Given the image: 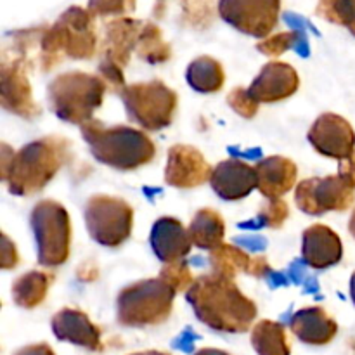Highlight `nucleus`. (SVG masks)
<instances>
[{
    "mask_svg": "<svg viewBox=\"0 0 355 355\" xmlns=\"http://www.w3.org/2000/svg\"><path fill=\"white\" fill-rule=\"evenodd\" d=\"M246 272H248L250 276L262 279V277H269L270 274H272V269H270V263L266 257H253V259L250 260V266Z\"/></svg>",
    "mask_w": 355,
    "mask_h": 355,
    "instance_id": "36",
    "label": "nucleus"
},
{
    "mask_svg": "<svg viewBox=\"0 0 355 355\" xmlns=\"http://www.w3.org/2000/svg\"><path fill=\"white\" fill-rule=\"evenodd\" d=\"M343 257L340 236L328 225L314 224L305 229L302 236V259L312 269H328L336 266Z\"/></svg>",
    "mask_w": 355,
    "mask_h": 355,
    "instance_id": "19",
    "label": "nucleus"
},
{
    "mask_svg": "<svg viewBox=\"0 0 355 355\" xmlns=\"http://www.w3.org/2000/svg\"><path fill=\"white\" fill-rule=\"evenodd\" d=\"M175 295L162 277L130 284L116 298L118 322L127 328L162 324L172 314Z\"/></svg>",
    "mask_w": 355,
    "mask_h": 355,
    "instance_id": "6",
    "label": "nucleus"
},
{
    "mask_svg": "<svg viewBox=\"0 0 355 355\" xmlns=\"http://www.w3.org/2000/svg\"><path fill=\"white\" fill-rule=\"evenodd\" d=\"M307 139L312 148L326 158L343 162L355 151V132L352 125L335 113L321 114L312 123Z\"/></svg>",
    "mask_w": 355,
    "mask_h": 355,
    "instance_id": "13",
    "label": "nucleus"
},
{
    "mask_svg": "<svg viewBox=\"0 0 355 355\" xmlns=\"http://www.w3.org/2000/svg\"><path fill=\"white\" fill-rule=\"evenodd\" d=\"M302 42V35L298 31H281V33L267 37L257 44V51L262 52L263 55H270V58H277V55L284 54L290 49H297L298 44Z\"/></svg>",
    "mask_w": 355,
    "mask_h": 355,
    "instance_id": "30",
    "label": "nucleus"
},
{
    "mask_svg": "<svg viewBox=\"0 0 355 355\" xmlns=\"http://www.w3.org/2000/svg\"><path fill=\"white\" fill-rule=\"evenodd\" d=\"M14 355H55V354L47 343H35V345L23 347V349L17 350Z\"/></svg>",
    "mask_w": 355,
    "mask_h": 355,
    "instance_id": "38",
    "label": "nucleus"
},
{
    "mask_svg": "<svg viewBox=\"0 0 355 355\" xmlns=\"http://www.w3.org/2000/svg\"><path fill=\"white\" fill-rule=\"evenodd\" d=\"M83 217L90 238L106 248H118L132 234L134 210L120 198L92 196L87 201Z\"/></svg>",
    "mask_w": 355,
    "mask_h": 355,
    "instance_id": "9",
    "label": "nucleus"
},
{
    "mask_svg": "<svg viewBox=\"0 0 355 355\" xmlns=\"http://www.w3.org/2000/svg\"><path fill=\"white\" fill-rule=\"evenodd\" d=\"M54 274L30 270L17 277L12 284V300L21 309H35L47 298Z\"/></svg>",
    "mask_w": 355,
    "mask_h": 355,
    "instance_id": "24",
    "label": "nucleus"
},
{
    "mask_svg": "<svg viewBox=\"0 0 355 355\" xmlns=\"http://www.w3.org/2000/svg\"><path fill=\"white\" fill-rule=\"evenodd\" d=\"M189 238L196 248L201 250H211L218 248L224 245V236H225V222L211 208H203V210L196 211L189 224Z\"/></svg>",
    "mask_w": 355,
    "mask_h": 355,
    "instance_id": "23",
    "label": "nucleus"
},
{
    "mask_svg": "<svg viewBox=\"0 0 355 355\" xmlns=\"http://www.w3.org/2000/svg\"><path fill=\"white\" fill-rule=\"evenodd\" d=\"M315 14L329 23L349 28L355 37V0H319Z\"/></svg>",
    "mask_w": 355,
    "mask_h": 355,
    "instance_id": "29",
    "label": "nucleus"
},
{
    "mask_svg": "<svg viewBox=\"0 0 355 355\" xmlns=\"http://www.w3.org/2000/svg\"><path fill=\"white\" fill-rule=\"evenodd\" d=\"M170 288H172L175 293H180V291H187L194 284L193 272H191L189 266L184 260H179V262L173 263H165L163 269L159 270V276Z\"/></svg>",
    "mask_w": 355,
    "mask_h": 355,
    "instance_id": "31",
    "label": "nucleus"
},
{
    "mask_svg": "<svg viewBox=\"0 0 355 355\" xmlns=\"http://www.w3.org/2000/svg\"><path fill=\"white\" fill-rule=\"evenodd\" d=\"M259 191L267 200H276L293 189L298 177V168L284 156H269L257 163Z\"/></svg>",
    "mask_w": 355,
    "mask_h": 355,
    "instance_id": "21",
    "label": "nucleus"
},
{
    "mask_svg": "<svg viewBox=\"0 0 355 355\" xmlns=\"http://www.w3.org/2000/svg\"><path fill=\"white\" fill-rule=\"evenodd\" d=\"M19 263V255H17L16 245L9 239V236L2 234V262H0V267L3 270L14 269V267Z\"/></svg>",
    "mask_w": 355,
    "mask_h": 355,
    "instance_id": "35",
    "label": "nucleus"
},
{
    "mask_svg": "<svg viewBox=\"0 0 355 355\" xmlns=\"http://www.w3.org/2000/svg\"><path fill=\"white\" fill-rule=\"evenodd\" d=\"M338 175L345 180L347 184L355 187V151L347 159L340 162Z\"/></svg>",
    "mask_w": 355,
    "mask_h": 355,
    "instance_id": "37",
    "label": "nucleus"
},
{
    "mask_svg": "<svg viewBox=\"0 0 355 355\" xmlns=\"http://www.w3.org/2000/svg\"><path fill=\"white\" fill-rule=\"evenodd\" d=\"M288 217H290V208H288L286 201H283L281 198L267 200L266 203L260 205L259 215H257V220H259L257 225L269 229H279L283 227Z\"/></svg>",
    "mask_w": 355,
    "mask_h": 355,
    "instance_id": "32",
    "label": "nucleus"
},
{
    "mask_svg": "<svg viewBox=\"0 0 355 355\" xmlns=\"http://www.w3.org/2000/svg\"><path fill=\"white\" fill-rule=\"evenodd\" d=\"M137 55L149 64H162L172 58V49L163 40L162 30L153 23H144L139 37Z\"/></svg>",
    "mask_w": 355,
    "mask_h": 355,
    "instance_id": "28",
    "label": "nucleus"
},
{
    "mask_svg": "<svg viewBox=\"0 0 355 355\" xmlns=\"http://www.w3.org/2000/svg\"><path fill=\"white\" fill-rule=\"evenodd\" d=\"M211 166L198 151L187 144H175L170 148L165 166V182L177 189H194L203 186L211 177Z\"/></svg>",
    "mask_w": 355,
    "mask_h": 355,
    "instance_id": "14",
    "label": "nucleus"
},
{
    "mask_svg": "<svg viewBox=\"0 0 355 355\" xmlns=\"http://www.w3.org/2000/svg\"><path fill=\"white\" fill-rule=\"evenodd\" d=\"M135 9V0H89V12L94 17L125 16Z\"/></svg>",
    "mask_w": 355,
    "mask_h": 355,
    "instance_id": "33",
    "label": "nucleus"
},
{
    "mask_svg": "<svg viewBox=\"0 0 355 355\" xmlns=\"http://www.w3.org/2000/svg\"><path fill=\"white\" fill-rule=\"evenodd\" d=\"M130 355H170V354L158 352V350H146V352H137V354H130Z\"/></svg>",
    "mask_w": 355,
    "mask_h": 355,
    "instance_id": "42",
    "label": "nucleus"
},
{
    "mask_svg": "<svg viewBox=\"0 0 355 355\" xmlns=\"http://www.w3.org/2000/svg\"><path fill=\"white\" fill-rule=\"evenodd\" d=\"M355 201V187L340 175L311 177L302 180L295 191L298 210L307 215H324L326 211H345Z\"/></svg>",
    "mask_w": 355,
    "mask_h": 355,
    "instance_id": "10",
    "label": "nucleus"
},
{
    "mask_svg": "<svg viewBox=\"0 0 355 355\" xmlns=\"http://www.w3.org/2000/svg\"><path fill=\"white\" fill-rule=\"evenodd\" d=\"M149 245L159 262L173 263L189 255L193 241L182 222L173 217H159L151 227Z\"/></svg>",
    "mask_w": 355,
    "mask_h": 355,
    "instance_id": "20",
    "label": "nucleus"
},
{
    "mask_svg": "<svg viewBox=\"0 0 355 355\" xmlns=\"http://www.w3.org/2000/svg\"><path fill=\"white\" fill-rule=\"evenodd\" d=\"M194 355H231V354L224 352V350H218V349H201V350H198Z\"/></svg>",
    "mask_w": 355,
    "mask_h": 355,
    "instance_id": "39",
    "label": "nucleus"
},
{
    "mask_svg": "<svg viewBox=\"0 0 355 355\" xmlns=\"http://www.w3.org/2000/svg\"><path fill=\"white\" fill-rule=\"evenodd\" d=\"M92 14L78 6L66 9L51 28H44L40 37V68L51 71L62 58L92 59L97 49Z\"/></svg>",
    "mask_w": 355,
    "mask_h": 355,
    "instance_id": "4",
    "label": "nucleus"
},
{
    "mask_svg": "<svg viewBox=\"0 0 355 355\" xmlns=\"http://www.w3.org/2000/svg\"><path fill=\"white\" fill-rule=\"evenodd\" d=\"M187 83L200 94H215L225 83V73L220 62L210 55H201L191 61L186 71Z\"/></svg>",
    "mask_w": 355,
    "mask_h": 355,
    "instance_id": "25",
    "label": "nucleus"
},
{
    "mask_svg": "<svg viewBox=\"0 0 355 355\" xmlns=\"http://www.w3.org/2000/svg\"><path fill=\"white\" fill-rule=\"evenodd\" d=\"M120 97L130 121L144 130H162L175 116L177 94L159 80L127 85Z\"/></svg>",
    "mask_w": 355,
    "mask_h": 355,
    "instance_id": "8",
    "label": "nucleus"
},
{
    "mask_svg": "<svg viewBox=\"0 0 355 355\" xmlns=\"http://www.w3.org/2000/svg\"><path fill=\"white\" fill-rule=\"evenodd\" d=\"M30 225L37 243L38 263L59 267L71 253V218L61 203L44 200L35 205Z\"/></svg>",
    "mask_w": 355,
    "mask_h": 355,
    "instance_id": "7",
    "label": "nucleus"
},
{
    "mask_svg": "<svg viewBox=\"0 0 355 355\" xmlns=\"http://www.w3.org/2000/svg\"><path fill=\"white\" fill-rule=\"evenodd\" d=\"M349 231H350V234L354 236V239H355V210L352 211V217H350V222H349Z\"/></svg>",
    "mask_w": 355,
    "mask_h": 355,
    "instance_id": "40",
    "label": "nucleus"
},
{
    "mask_svg": "<svg viewBox=\"0 0 355 355\" xmlns=\"http://www.w3.org/2000/svg\"><path fill=\"white\" fill-rule=\"evenodd\" d=\"M142 26L144 23L130 17H116L107 23L101 45V61L111 62L123 69L130 61L132 52L137 51Z\"/></svg>",
    "mask_w": 355,
    "mask_h": 355,
    "instance_id": "18",
    "label": "nucleus"
},
{
    "mask_svg": "<svg viewBox=\"0 0 355 355\" xmlns=\"http://www.w3.org/2000/svg\"><path fill=\"white\" fill-rule=\"evenodd\" d=\"M198 321L218 333H245L255 321L257 305L229 277L210 272L186 291Z\"/></svg>",
    "mask_w": 355,
    "mask_h": 355,
    "instance_id": "1",
    "label": "nucleus"
},
{
    "mask_svg": "<svg viewBox=\"0 0 355 355\" xmlns=\"http://www.w3.org/2000/svg\"><path fill=\"white\" fill-rule=\"evenodd\" d=\"M291 333L307 345H328L338 335V324L322 307H307L298 311L290 321Z\"/></svg>",
    "mask_w": 355,
    "mask_h": 355,
    "instance_id": "22",
    "label": "nucleus"
},
{
    "mask_svg": "<svg viewBox=\"0 0 355 355\" xmlns=\"http://www.w3.org/2000/svg\"><path fill=\"white\" fill-rule=\"evenodd\" d=\"M51 328L59 342H68L71 345L92 350V352L103 350L101 329L90 321L85 312L78 309H61L52 318Z\"/></svg>",
    "mask_w": 355,
    "mask_h": 355,
    "instance_id": "17",
    "label": "nucleus"
},
{
    "mask_svg": "<svg viewBox=\"0 0 355 355\" xmlns=\"http://www.w3.org/2000/svg\"><path fill=\"white\" fill-rule=\"evenodd\" d=\"M107 87L99 75L69 71L55 76L47 87L51 110L59 120L80 125L92 120V114L103 104Z\"/></svg>",
    "mask_w": 355,
    "mask_h": 355,
    "instance_id": "5",
    "label": "nucleus"
},
{
    "mask_svg": "<svg viewBox=\"0 0 355 355\" xmlns=\"http://www.w3.org/2000/svg\"><path fill=\"white\" fill-rule=\"evenodd\" d=\"M80 132L97 162L121 172L141 168L156 156V146L149 135L128 125L106 127L92 118L80 127Z\"/></svg>",
    "mask_w": 355,
    "mask_h": 355,
    "instance_id": "3",
    "label": "nucleus"
},
{
    "mask_svg": "<svg viewBox=\"0 0 355 355\" xmlns=\"http://www.w3.org/2000/svg\"><path fill=\"white\" fill-rule=\"evenodd\" d=\"M300 85L297 69L288 62L270 61L260 69L259 76L248 87V92L259 103L272 104L293 96Z\"/></svg>",
    "mask_w": 355,
    "mask_h": 355,
    "instance_id": "15",
    "label": "nucleus"
},
{
    "mask_svg": "<svg viewBox=\"0 0 355 355\" xmlns=\"http://www.w3.org/2000/svg\"><path fill=\"white\" fill-rule=\"evenodd\" d=\"M210 186L214 193L224 201H239L250 196L255 187H259L255 166L241 159H225L214 168L210 177Z\"/></svg>",
    "mask_w": 355,
    "mask_h": 355,
    "instance_id": "16",
    "label": "nucleus"
},
{
    "mask_svg": "<svg viewBox=\"0 0 355 355\" xmlns=\"http://www.w3.org/2000/svg\"><path fill=\"white\" fill-rule=\"evenodd\" d=\"M227 104L231 106L232 111L239 114L243 118H253L259 113L260 103L248 92V89H232L227 96Z\"/></svg>",
    "mask_w": 355,
    "mask_h": 355,
    "instance_id": "34",
    "label": "nucleus"
},
{
    "mask_svg": "<svg viewBox=\"0 0 355 355\" xmlns=\"http://www.w3.org/2000/svg\"><path fill=\"white\" fill-rule=\"evenodd\" d=\"M350 297H352V302L355 304V272L350 277Z\"/></svg>",
    "mask_w": 355,
    "mask_h": 355,
    "instance_id": "41",
    "label": "nucleus"
},
{
    "mask_svg": "<svg viewBox=\"0 0 355 355\" xmlns=\"http://www.w3.org/2000/svg\"><path fill=\"white\" fill-rule=\"evenodd\" d=\"M281 0H220L218 14L241 33L267 38L279 21Z\"/></svg>",
    "mask_w": 355,
    "mask_h": 355,
    "instance_id": "12",
    "label": "nucleus"
},
{
    "mask_svg": "<svg viewBox=\"0 0 355 355\" xmlns=\"http://www.w3.org/2000/svg\"><path fill=\"white\" fill-rule=\"evenodd\" d=\"M252 345L259 355H290L286 331L281 322L263 321L257 322L252 331Z\"/></svg>",
    "mask_w": 355,
    "mask_h": 355,
    "instance_id": "26",
    "label": "nucleus"
},
{
    "mask_svg": "<svg viewBox=\"0 0 355 355\" xmlns=\"http://www.w3.org/2000/svg\"><path fill=\"white\" fill-rule=\"evenodd\" d=\"M69 158V142L61 135H47L28 142L19 151L2 144V180L14 196L40 193Z\"/></svg>",
    "mask_w": 355,
    "mask_h": 355,
    "instance_id": "2",
    "label": "nucleus"
},
{
    "mask_svg": "<svg viewBox=\"0 0 355 355\" xmlns=\"http://www.w3.org/2000/svg\"><path fill=\"white\" fill-rule=\"evenodd\" d=\"M250 260L252 259L248 257V253L232 245H220L210 252L211 272L229 277V279H234L241 272H246Z\"/></svg>",
    "mask_w": 355,
    "mask_h": 355,
    "instance_id": "27",
    "label": "nucleus"
},
{
    "mask_svg": "<svg viewBox=\"0 0 355 355\" xmlns=\"http://www.w3.org/2000/svg\"><path fill=\"white\" fill-rule=\"evenodd\" d=\"M30 68V59L17 52L9 58L3 52L0 66V104L9 113L17 114L24 120H33L40 116L42 110L33 101L30 80L26 71Z\"/></svg>",
    "mask_w": 355,
    "mask_h": 355,
    "instance_id": "11",
    "label": "nucleus"
}]
</instances>
